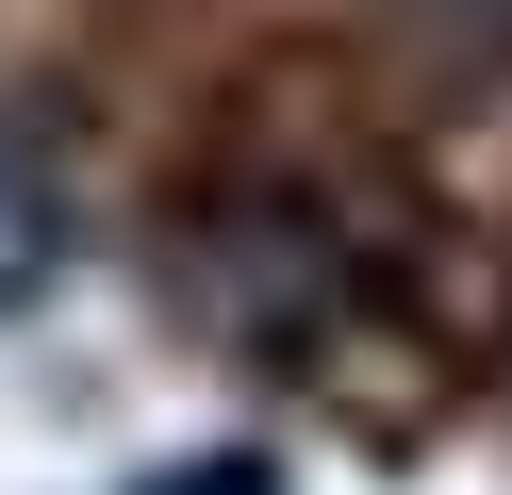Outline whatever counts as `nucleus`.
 <instances>
[{"instance_id":"f03ea898","label":"nucleus","mask_w":512,"mask_h":495,"mask_svg":"<svg viewBox=\"0 0 512 495\" xmlns=\"http://www.w3.org/2000/svg\"><path fill=\"white\" fill-rule=\"evenodd\" d=\"M166 495H265V462H215V479H166Z\"/></svg>"},{"instance_id":"f257e3e1","label":"nucleus","mask_w":512,"mask_h":495,"mask_svg":"<svg viewBox=\"0 0 512 495\" xmlns=\"http://www.w3.org/2000/svg\"><path fill=\"white\" fill-rule=\"evenodd\" d=\"M50 264H67V165L0 116V297H34Z\"/></svg>"}]
</instances>
